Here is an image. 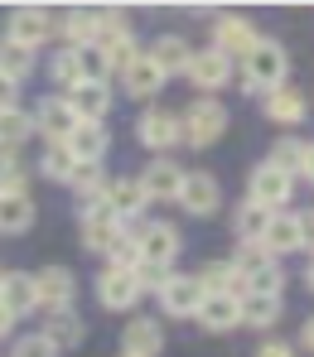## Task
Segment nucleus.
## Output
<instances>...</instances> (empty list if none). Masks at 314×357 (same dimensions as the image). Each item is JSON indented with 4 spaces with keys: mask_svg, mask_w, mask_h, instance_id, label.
Listing matches in <instances>:
<instances>
[{
    "mask_svg": "<svg viewBox=\"0 0 314 357\" xmlns=\"http://www.w3.org/2000/svg\"><path fill=\"white\" fill-rule=\"evenodd\" d=\"M242 77H237V87L247 92V97H266V92H276V87H285V77H290V54H285V44L281 39H256L251 44V54L242 63Z\"/></svg>",
    "mask_w": 314,
    "mask_h": 357,
    "instance_id": "nucleus-1",
    "label": "nucleus"
},
{
    "mask_svg": "<svg viewBox=\"0 0 314 357\" xmlns=\"http://www.w3.org/2000/svg\"><path fill=\"white\" fill-rule=\"evenodd\" d=\"M232 271H237V299H281L285 290V266L271 261L261 246H237L232 256Z\"/></svg>",
    "mask_w": 314,
    "mask_h": 357,
    "instance_id": "nucleus-2",
    "label": "nucleus"
},
{
    "mask_svg": "<svg viewBox=\"0 0 314 357\" xmlns=\"http://www.w3.org/2000/svg\"><path fill=\"white\" fill-rule=\"evenodd\" d=\"M227 135V107L218 102V97H198V102H188V112L179 116V140L193 145V150H208V145H218Z\"/></svg>",
    "mask_w": 314,
    "mask_h": 357,
    "instance_id": "nucleus-3",
    "label": "nucleus"
},
{
    "mask_svg": "<svg viewBox=\"0 0 314 357\" xmlns=\"http://www.w3.org/2000/svg\"><path fill=\"white\" fill-rule=\"evenodd\" d=\"M271 261H281V256H300V251H310V213L300 208V213H271V222H266V232L256 241Z\"/></svg>",
    "mask_w": 314,
    "mask_h": 357,
    "instance_id": "nucleus-4",
    "label": "nucleus"
},
{
    "mask_svg": "<svg viewBox=\"0 0 314 357\" xmlns=\"http://www.w3.org/2000/svg\"><path fill=\"white\" fill-rule=\"evenodd\" d=\"M290 198H295V178L285 174V169H276L271 160L251 165V174H247V203L266 208V213H285V208H290Z\"/></svg>",
    "mask_w": 314,
    "mask_h": 357,
    "instance_id": "nucleus-5",
    "label": "nucleus"
},
{
    "mask_svg": "<svg viewBox=\"0 0 314 357\" xmlns=\"http://www.w3.org/2000/svg\"><path fill=\"white\" fill-rule=\"evenodd\" d=\"M59 34V10H49V5H15L10 10V44H24V49H34L39 54V44H49Z\"/></svg>",
    "mask_w": 314,
    "mask_h": 357,
    "instance_id": "nucleus-6",
    "label": "nucleus"
},
{
    "mask_svg": "<svg viewBox=\"0 0 314 357\" xmlns=\"http://www.w3.org/2000/svg\"><path fill=\"white\" fill-rule=\"evenodd\" d=\"M63 150H68V160H73L77 169H97V165L107 160V150H112V130H107V121H77V126L68 130Z\"/></svg>",
    "mask_w": 314,
    "mask_h": 357,
    "instance_id": "nucleus-7",
    "label": "nucleus"
},
{
    "mask_svg": "<svg viewBox=\"0 0 314 357\" xmlns=\"http://www.w3.org/2000/svg\"><path fill=\"white\" fill-rule=\"evenodd\" d=\"M179 208H184L188 218H218V208H223V183L213 169H184V183H179V198H174Z\"/></svg>",
    "mask_w": 314,
    "mask_h": 357,
    "instance_id": "nucleus-8",
    "label": "nucleus"
},
{
    "mask_svg": "<svg viewBox=\"0 0 314 357\" xmlns=\"http://www.w3.org/2000/svg\"><path fill=\"white\" fill-rule=\"evenodd\" d=\"M256 39H261V29L251 20H242V15H213V44L208 49L223 54L227 63H242Z\"/></svg>",
    "mask_w": 314,
    "mask_h": 357,
    "instance_id": "nucleus-9",
    "label": "nucleus"
},
{
    "mask_svg": "<svg viewBox=\"0 0 314 357\" xmlns=\"http://www.w3.org/2000/svg\"><path fill=\"white\" fill-rule=\"evenodd\" d=\"M135 251H140V261L174 271V256H179V227H170L165 218L140 222V227H135Z\"/></svg>",
    "mask_w": 314,
    "mask_h": 357,
    "instance_id": "nucleus-10",
    "label": "nucleus"
},
{
    "mask_svg": "<svg viewBox=\"0 0 314 357\" xmlns=\"http://www.w3.org/2000/svg\"><path fill=\"white\" fill-rule=\"evenodd\" d=\"M77 299V275L68 266H44L34 271V309L44 314H59V309H73Z\"/></svg>",
    "mask_w": 314,
    "mask_h": 357,
    "instance_id": "nucleus-11",
    "label": "nucleus"
},
{
    "mask_svg": "<svg viewBox=\"0 0 314 357\" xmlns=\"http://www.w3.org/2000/svg\"><path fill=\"white\" fill-rule=\"evenodd\" d=\"M232 73H237V63H227L223 54H213V49H193L188 54V68H184V77L198 87V97H218L232 82Z\"/></svg>",
    "mask_w": 314,
    "mask_h": 357,
    "instance_id": "nucleus-12",
    "label": "nucleus"
},
{
    "mask_svg": "<svg viewBox=\"0 0 314 357\" xmlns=\"http://www.w3.org/2000/svg\"><path fill=\"white\" fill-rule=\"evenodd\" d=\"M135 140H140L145 150H155V155H170L174 145H184V140H179V116L165 112V107H145V112L135 116Z\"/></svg>",
    "mask_w": 314,
    "mask_h": 357,
    "instance_id": "nucleus-13",
    "label": "nucleus"
},
{
    "mask_svg": "<svg viewBox=\"0 0 314 357\" xmlns=\"http://www.w3.org/2000/svg\"><path fill=\"white\" fill-rule=\"evenodd\" d=\"M140 299H145V295H140V285H135V271H112V266L97 271V304H102V309H112V314H130Z\"/></svg>",
    "mask_w": 314,
    "mask_h": 357,
    "instance_id": "nucleus-14",
    "label": "nucleus"
},
{
    "mask_svg": "<svg viewBox=\"0 0 314 357\" xmlns=\"http://www.w3.org/2000/svg\"><path fill=\"white\" fill-rule=\"evenodd\" d=\"M102 208H107L121 227H130V218H140V213L150 208V198H145V188H140V178H135V174H121V178H107Z\"/></svg>",
    "mask_w": 314,
    "mask_h": 357,
    "instance_id": "nucleus-15",
    "label": "nucleus"
},
{
    "mask_svg": "<svg viewBox=\"0 0 314 357\" xmlns=\"http://www.w3.org/2000/svg\"><path fill=\"white\" fill-rule=\"evenodd\" d=\"M155 299H160L165 319H193V314H198V304H203V290H198V280H193V275L170 271V280L155 290Z\"/></svg>",
    "mask_w": 314,
    "mask_h": 357,
    "instance_id": "nucleus-16",
    "label": "nucleus"
},
{
    "mask_svg": "<svg viewBox=\"0 0 314 357\" xmlns=\"http://www.w3.org/2000/svg\"><path fill=\"white\" fill-rule=\"evenodd\" d=\"M165 353V324L150 314H130L121 328V357H160Z\"/></svg>",
    "mask_w": 314,
    "mask_h": 357,
    "instance_id": "nucleus-17",
    "label": "nucleus"
},
{
    "mask_svg": "<svg viewBox=\"0 0 314 357\" xmlns=\"http://www.w3.org/2000/svg\"><path fill=\"white\" fill-rule=\"evenodd\" d=\"M179 183H184V169H179V160H170V155H155V160L140 169V188H145L150 203H174V198H179Z\"/></svg>",
    "mask_w": 314,
    "mask_h": 357,
    "instance_id": "nucleus-18",
    "label": "nucleus"
},
{
    "mask_svg": "<svg viewBox=\"0 0 314 357\" xmlns=\"http://www.w3.org/2000/svg\"><path fill=\"white\" fill-rule=\"evenodd\" d=\"M102 29V5H73V10H59V34L68 39L63 49H87Z\"/></svg>",
    "mask_w": 314,
    "mask_h": 357,
    "instance_id": "nucleus-19",
    "label": "nucleus"
},
{
    "mask_svg": "<svg viewBox=\"0 0 314 357\" xmlns=\"http://www.w3.org/2000/svg\"><path fill=\"white\" fill-rule=\"evenodd\" d=\"M29 116H34V135H44L49 145H63L68 130L77 126V116L68 112V102H63L59 92H49V97L39 102V112H29Z\"/></svg>",
    "mask_w": 314,
    "mask_h": 357,
    "instance_id": "nucleus-20",
    "label": "nucleus"
},
{
    "mask_svg": "<svg viewBox=\"0 0 314 357\" xmlns=\"http://www.w3.org/2000/svg\"><path fill=\"white\" fill-rule=\"evenodd\" d=\"M68 112L77 121H107L112 112V82H77L73 92H63Z\"/></svg>",
    "mask_w": 314,
    "mask_h": 357,
    "instance_id": "nucleus-21",
    "label": "nucleus"
},
{
    "mask_svg": "<svg viewBox=\"0 0 314 357\" xmlns=\"http://www.w3.org/2000/svg\"><path fill=\"white\" fill-rule=\"evenodd\" d=\"M193 319L203 324V333H232V328H242V299L237 295H203Z\"/></svg>",
    "mask_w": 314,
    "mask_h": 357,
    "instance_id": "nucleus-22",
    "label": "nucleus"
},
{
    "mask_svg": "<svg viewBox=\"0 0 314 357\" xmlns=\"http://www.w3.org/2000/svg\"><path fill=\"white\" fill-rule=\"evenodd\" d=\"M165 82H170V77L150 63V54H140V59L121 73V87H126V97H130V102H155V97L165 92Z\"/></svg>",
    "mask_w": 314,
    "mask_h": 357,
    "instance_id": "nucleus-23",
    "label": "nucleus"
},
{
    "mask_svg": "<svg viewBox=\"0 0 314 357\" xmlns=\"http://www.w3.org/2000/svg\"><path fill=\"white\" fill-rule=\"evenodd\" d=\"M305 112H310V102H305V92H300V87H290V82L261 97V116L276 121V126H300Z\"/></svg>",
    "mask_w": 314,
    "mask_h": 357,
    "instance_id": "nucleus-24",
    "label": "nucleus"
},
{
    "mask_svg": "<svg viewBox=\"0 0 314 357\" xmlns=\"http://www.w3.org/2000/svg\"><path fill=\"white\" fill-rule=\"evenodd\" d=\"M271 165H276V169H285L295 183L314 178V150H310V140H295V135L276 140V145H271Z\"/></svg>",
    "mask_w": 314,
    "mask_h": 357,
    "instance_id": "nucleus-25",
    "label": "nucleus"
},
{
    "mask_svg": "<svg viewBox=\"0 0 314 357\" xmlns=\"http://www.w3.org/2000/svg\"><path fill=\"white\" fill-rule=\"evenodd\" d=\"M117 232H121V222H117L102 203H92V208H82V213H77V237H82L87 251H97V256H102V251H107V241L117 237Z\"/></svg>",
    "mask_w": 314,
    "mask_h": 357,
    "instance_id": "nucleus-26",
    "label": "nucleus"
},
{
    "mask_svg": "<svg viewBox=\"0 0 314 357\" xmlns=\"http://www.w3.org/2000/svg\"><path fill=\"white\" fill-rule=\"evenodd\" d=\"M39 208L29 193H0V237H24L34 227Z\"/></svg>",
    "mask_w": 314,
    "mask_h": 357,
    "instance_id": "nucleus-27",
    "label": "nucleus"
},
{
    "mask_svg": "<svg viewBox=\"0 0 314 357\" xmlns=\"http://www.w3.org/2000/svg\"><path fill=\"white\" fill-rule=\"evenodd\" d=\"M0 304L15 319L34 314V275L29 271H0Z\"/></svg>",
    "mask_w": 314,
    "mask_h": 357,
    "instance_id": "nucleus-28",
    "label": "nucleus"
},
{
    "mask_svg": "<svg viewBox=\"0 0 314 357\" xmlns=\"http://www.w3.org/2000/svg\"><path fill=\"white\" fill-rule=\"evenodd\" d=\"M145 54H150V63H155L165 77H179V73L188 68V54H193V49H188L184 34H160V39H155Z\"/></svg>",
    "mask_w": 314,
    "mask_h": 357,
    "instance_id": "nucleus-29",
    "label": "nucleus"
},
{
    "mask_svg": "<svg viewBox=\"0 0 314 357\" xmlns=\"http://www.w3.org/2000/svg\"><path fill=\"white\" fill-rule=\"evenodd\" d=\"M54 348H77L82 338H87V324H82V314L77 309H59V314H44V328H39Z\"/></svg>",
    "mask_w": 314,
    "mask_h": 357,
    "instance_id": "nucleus-30",
    "label": "nucleus"
},
{
    "mask_svg": "<svg viewBox=\"0 0 314 357\" xmlns=\"http://www.w3.org/2000/svg\"><path fill=\"white\" fill-rule=\"evenodd\" d=\"M29 135H34V116H29L24 107L0 112V150H5V155H20Z\"/></svg>",
    "mask_w": 314,
    "mask_h": 357,
    "instance_id": "nucleus-31",
    "label": "nucleus"
},
{
    "mask_svg": "<svg viewBox=\"0 0 314 357\" xmlns=\"http://www.w3.org/2000/svg\"><path fill=\"white\" fill-rule=\"evenodd\" d=\"M266 222H271V213L242 198V203H237V213H232V232H237V246H256V241H261V232H266Z\"/></svg>",
    "mask_w": 314,
    "mask_h": 357,
    "instance_id": "nucleus-32",
    "label": "nucleus"
},
{
    "mask_svg": "<svg viewBox=\"0 0 314 357\" xmlns=\"http://www.w3.org/2000/svg\"><path fill=\"white\" fill-rule=\"evenodd\" d=\"M193 280H198V290H203V295H237V271H232V261H227V256H223V261L213 256Z\"/></svg>",
    "mask_w": 314,
    "mask_h": 357,
    "instance_id": "nucleus-33",
    "label": "nucleus"
},
{
    "mask_svg": "<svg viewBox=\"0 0 314 357\" xmlns=\"http://www.w3.org/2000/svg\"><path fill=\"white\" fill-rule=\"evenodd\" d=\"M285 319V299H242V324L256 328V333H266V328H276Z\"/></svg>",
    "mask_w": 314,
    "mask_h": 357,
    "instance_id": "nucleus-34",
    "label": "nucleus"
},
{
    "mask_svg": "<svg viewBox=\"0 0 314 357\" xmlns=\"http://www.w3.org/2000/svg\"><path fill=\"white\" fill-rule=\"evenodd\" d=\"M34 63H39V54H34V49L10 44V39L0 44V73H5L10 82H20V87H24V82H29V73H34Z\"/></svg>",
    "mask_w": 314,
    "mask_h": 357,
    "instance_id": "nucleus-35",
    "label": "nucleus"
},
{
    "mask_svg": "<svg viewBox=\"0 0 314 357\" xmlns=\"http://www.w3.org/2000/svg\"><path fill=\"white\" fill-rule=\"evenodd\" d=\"M102 256H107V266H112V271H135V266H140V251H135V227H121L117 237L107 241V251H102Z\"/></svg>",
    "mask_w": 314,
    "mask_h": 357,
    "instance_id": "nucleus-36",
    "label": "nucleus"
},
{
    "mask_svg": "<svg viewBox=\"0 0 314 357\" xmlns=\"http://www.w3.org/2000/svg\"><path fill=\"white\" fill-rule=\"evenodd\" d=\"M39 174L49 178V183H73L77 165L68 160V150H63V145H44V155H39Z\"/></svg>",
    "mask_w": 314,
    "mask_h": 357,
    "instance_id": "nucleus-37",
    "label": "nucleus"
},
{
    "mask_svg": "<svg viewBox=\"0 0 314 357\" xmlns=\"http://www.w3.org/2000/svg\"><path fill=\"white\" fill-rule=\"evenodd\" d=\"M68 188L77 193V208H92V203H102V193H107V174H102V165H97V169H77Z\"/></svg>",
    "mask_w": 314,
    "mask_h": 357,
    "instance_id": "nucleus-38",
    "label": "nucleus"
},
{
    "mask_svg": "<svg viewBox=\"0 0 314 357\" xmlns=\"http://www.w3.org/2000/svg\"><path fill=\"white\" fill-rule=\"evenodd\" d=\"M49 77L59 82L63 92H73V87L82 82V68H77V49H59V54L49 59Z\"/></svg>",
    "mask_w": 314,
    "mask_h": 357,
    "instance_id": "nucleus-39",
    "label": "nucleus"
},
{
    "mask_svg": "<svg viewBox=\"0 0 314 357\" xmlns=\"http://www.w3.org/2000/svg\"><path fill=\"white\" fill-rule=\"evenodd\" d=\"M24 183H29V169H24V160L0 150V193H24Z\"/></svg>",
    "mask_w": 314,
    "mask_h": 357,
    "instance_id": "nucleus-40",
    "label": "nucleus"
},
{
    "mask_svg": "<svg viewBox=\"0 0 314 357\" xmlns=\"http://www.w3.org/2000/svg\"><path fill=\"white\" fill-rule=\"evenodd\" d=\"M10 357H59V348L44 338V333H20L10 343Z\"/></svg>",
    "mask_w": 314,
    "mask_h": 357,
    "instance_id": "nucleus-41",
    "label": "nucleus"
},
{
    "mask_svg": "<svg viewBox=\"0 0 314 357\" xmlns=\"http://www.w3.org/2000/svg\"><path fill=\"white\" fill-rule=\"evenodd\" d=\"M165 280H170V271H165V266H150V261H140V266H135V285H140V295H155Z\"/></svg>",
    "mask_w": 314,
    "mask_h": 357,
    "instance_id": "nucleus-42",
    "label": "nucleus"
},
{
    "mask_svg": "<svg viewBox=\"0 0 314 357\" xmlns=\"http://www.w3.org/2000/svg\"><path fill=\"white\" fill-rule=\"evenodd\" d=\"M256 357H295V348L285 338H266V343H256Z\"/></svg>",
    "mask_w": 314,
    "mask_h": 357,
    "instance_id": "nucleus-43",
    "label": "nucleus"
},
{
    "mask_svg": "<svg viewBox=\"0 0 314 357\" xmlns=\"http://www.w3.org/2000/svg\"><path fill=\"white\" fill-rule=\"evenodd\" d=\"M10 107H20V82H10L0 73V112H10Z\"/></svg>",
    "mask_w": 314,
    "mask_h": 357,
    "instance_id": "nucleus-44",
    "label": "nucleus"
},
{
    "mask_svg": "<svg viewBox=\"0 0 314 357\" xmlns=\"http://www.w3.org/2000/svg\"><path fill=\"white\" fill-rule=\"evenodd\" d=\"M15 324H20V319H15V314L0 304V338H10V333H15Z\"/></svg>",
    "mask_w": 314,
    "mask_h": 357,
    "instance_id": "nucleus-45",
    "label": "nucleus"
},
{
    "mask_svg": "<svg viewBox=\"0 0 314 357\" xmlns=\"http://www.w3.org/2000/svg\"><path fill=\"white\" fill-rule=\"evenodd\" d=\"M300 348H305V353L314 348V319H305V324H300Z\"/></svg>",
    "mask_w": 314,
    "mask_h": 357,
    "instance_id": "nucleus-46",
    "label": "nucleus"
}]
</instances>
